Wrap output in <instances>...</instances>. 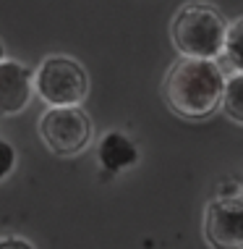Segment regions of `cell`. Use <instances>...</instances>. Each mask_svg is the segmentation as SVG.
Here are the masks:
<instances>
[{
  "label": "cell",
  "mask_w": 243,
  "mask_h": 249,
  "mask_svg": "<svg viewBox=\"0 0 243 249\" xmlns=\"http://www.w3.org/2000/svg\"><path fill=\"white\" fill-rule=\"evenodd\" d=\"M37 97L50 107H81L89 97V73L76 58L55 53L34 69Z\"/></svg>",
  "instance_id": "obj_3"
},
{
  "label": "cell",
  "mask_w": 243,
  "mask_h": 249,
  "mask_svg": "<svg viewBox=\"0 0 243 249\" xmlns=\"http://www.w3.org/2000/svg\"><path fill=\"white\" fill-rule=\"evenodd\" d=\"M241 197H243V176H241Z\"/></svg>",
  "instance_id": "obj_14"
},
{
  "label": "cell",
  "mask_w": 243,
  "mask_h": 249,
  "mask_svg": "<svg viewBox=\"0 0 243 249\" xmlns=\"http://www.w3.org/2000/svg\"><path fill=\"white\" fill-rule=\"evenodd\" d=\"M222 116L243 126V73L241 71H233L227 76L225 97H222Z\"/></svg>",
  "instance_id": "obj_8"
},
{
  "label": "cell",
  "mask_w": 243,
  "mask_h": 249,
  "mask_svg": "<svg viewBox=\"0 0 243 249\" xmlns=\"http://www.w3.org/2000/svg\"><path fill=\"white\" fill-rule=\"evenodd\" d=\"M34 97V69L18 58H5L0 63V118L24 113Z\"/></svg>",
  "instance_id": "obj_6"
},
{
  "label": "cell",
  "mask_w": 243,
  "mask_h": 249,
  "mask_svg": "<svg viewBox=\"0 0 243 249\" xmlns=\"http://www.w3.org/2000/svg\"><path fill=\"white\" fill-rule=\"evenodd\" d=\"M217 197H241V178L222 176L217 181Z\"/></svg>",
  "instance_id": "obj_11"
},
{
  "label": "cell",
  "mask_w": 243,
  "mask_h": 249,
  "mask_svg": "<svg viewBox=\"0 0 243 249\" xmlns=\"http://www.w3.org/2000/svg\"><path fill=\"white\" fill-rule=\"evenodd\" d=\"M0 249H37L29 239L16 236V233H8V236H0Z\"/></svg>",
  "instance_id": "obj_12"
},
{
  "label": "cell",
  "mask_w": 243,
  "mask_h": 249,
  "mask_svg": "<svg viewBox=\"0 0 243 249\" xmlns=\"http://www.w3.org/2000/svg\"><path fill=\"white\" fill-rule=\"evenodd\" d=\"M222 58L233 66V71L243 73V16H238L235 21H230V26H227L225 55Z\"/></svg>",
  "instance_id": "obj_9"
},
{
  "label": "cell",
  "mask_w": 243,
  "mask_h": 249,
  "mask_svg": "<svg viewBox=\"0 0 243 249\" xmlns=\"http://www.w3.org/2000/svg\"><path fill=\"white\" fill-rule=\"evenodd\" d=\"M201 233L209 249H243V197L209 199Z\"/></svg>",
  "instance_id": "obj_5"
},
{
  "label": "cell",
  "mask_w": 243,
  "mask_h": 249,
  "mask_svg": "<svg viewBox=\"0 0 243 249\" xmlns=\"http://www.w3.org/2000/svg\"><path fill=\"white\" fill-rule=\"evenodd\" d=\"M16 165H18V152H16V147H13L5 137H0V184H3L5 178L13 176Z\"/></svg>",
  "instance_id": "obj_10"
},
{
  "label": "cell",
  "mask_w": 243,
  "mask_h": 249,
  "mask_svg": "<svg viewBox=\"0 0 243 249\" xmlns=\"http://www.w3.org/2000/svg\"><path fill=\"white\" fill-rule=\"evenodd\" d=\"M39 139L55 158H76L94 139L92 116L84 107H47L37 124Z\"/></svg>",
  "instance_id": "obj_4"
},
{
  "label": "cell",
  "mask_w": 243,
  "mask_h": 249,
  "mask_svg": "<svg viewBox=\"0 0 243 249\" xmlns=\"http://www.w3.org/2000/svg\"><path fill=\"white\" fill-rule=\"evenodd\" d=\"M97 165L99 171H105L107 176H120V173H128L131 168L139 165L141 160V150H139V142L131 137V134L120 131V129H113V131H105L97 142Z\"/></svg>",
  "instance_id": "obj_7"
},
{
  "label": "cell",
  "mask_w": 243,
  "mask_h": 249,
  "mask_svg": "<svg viewBox=\"0 0 243 249\" xmlns=\"http://www.w3.org/2000/svg\"><path fill=\"white\" fill-rule=\"evenodd\" d=\"M5 60V45H3V39H0V63Z\"/></svg>",
  "instance_id": "obj_13"
},
{
  "label": "cell",
  "mask_w": 243,
  "mask_h": 249,
  "mask_svg": "<svg viewBox=\"0 0 243 249\" xmlns=\"http://www.w3.org/2000/svg\"><path fill=\"white\" fill-rule=\"evenodd\" d=\"M227 76L217 60L178 58L162 82L165 105L183 121H207L222 110Z\"/></svg>",
  "instance_id": "obj_1"
},
{
  "label": "cell",
  "mask_w": 243,
  "mask_h": 249,
  "mask_svg": "<svg viewBox=\"0 0 243 249\" xmlns=\"http://www.w3.org/2000/svg\"><path fill=\"white\" fill-rule=\"evenodd\" d=\"M227 21L212 3L188 0L170 18V42L180 58L217 60L225 55Z\"/></svg>",
  "instance_id": "obj_2"
}]
</instances>
